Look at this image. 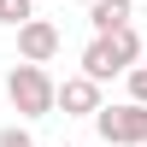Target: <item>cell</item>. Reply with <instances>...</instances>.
I'll return each mask as SVG.
<instances>
[{"label": "cell", "instance_id": "1", "mask_svg": "<svg viewBox=\"0 0 147 147\" xmlns=\"http://www.w3.org/2000/svg\"><path fill=\"white\" fill-rule=\"evenodd\" d=\"M6 100H12L18 118H47V112H59V82L47 77V65L18 59V65L6 71Z\"/></svg>", "mask_w": 147, "mask_h": 147}, {"label": "cell", "instance_id": "2", "mask_svg": "<svg viewBox=\"0 0 147 147\" xmlns=\"http://www.w3.org/2000/svg\"><path fill=\"white\" fill-rule=\"evenodd\" d=\"M136 59H141V35H136V24H118V30L94 35V41L82 47V71H88L94 82H112V77H124Z\"/></svg>", "mask_w": 147, "mask_h": 147}, {"label": "cell", "instance_id": "3", "mask_svg": "<svg viewBox=\"0 0 147 147\" xmlns=\"http://www.w3.org/2000/svg\"><path fill=\"white\" fill-rule=\"evenodd\" d=\"M94 129H100V141H112V147H141L147 141V100L100 106V112H94Z\"/></svg>", "mask_w": 147, "mask_h": 147}, {"label": "cell", "instance_id": "4", "mask_svg": "<svg viewBox=\"0 0 147 147\" xmlns=\"http://www.w3.org/2000/svg\"><path fill=\"white\" fill-rule=\"evenodd\" d=\"M100 106H106L100 100V82H94L88 71H77V77L59 82V112H65V118H94Z\"/></svg>", "mask_w": 147, "mask_h": 147}, {"label": "cell", "instance_id": "5", "mask_svg": "<svg viewBox=\"0 0 147 147\" xmlns=\"http://www.w3.org/2000/svg\"><path fill=\"white\" fill-rule=\"evenodd\" d=\"M18 59H35V65L59 59V24H47V18H24V24H18Z\"/></svg>", "mask_w": 147, "mask_h": 147}, {"label": "cell", "instance_id": "6", "mask_svg": "<svg viewBox=\"0 0 147 147\" xmlns=\"http://www.w3.org/2000/svg\"><path fill=\"white\" fill-rule=\"evenodd\" d=\"M129 18H136V0H88V30L94 35L118 30V24H129Z\"/></svg>", "mask_w": 147, "mask_h": 147}, {"label": "cell", "instance_id": "7", "mask_svg": "<svg viewBox=\"0 0 147 147\" xmlns=\"http://www.w3.org/2000/svg\"><path fill=\"white\" fill-rule=\"evenodd\" d=\"M124 82H129V100H147V59H136L124 71Z\"/></svg>", "mask_w": 147, "mask_h": 147}, {"label": "cell", "instance_id": "8", "mask_svg": "<svg viewBox=\"0 0 147 147\" xmlns=\"http://www.w3.org/2000/svg\"><path fill=\"white\" fill-rule=\"evenodd\" d=\"M24 18H35L30 0H0V24H24Z\"/></svg>", "mask_w": 147, "mask_h": 147}, {"label": "cell", "instance_id": "9", "mask_svg": "<svg viewBox=\"0 0 147 147\" xmlns=\"http://www.w3.org/2000/svg\"><path fill=\"white\" fill-rule=\"evenodd\" d=\"M0 147H35V136L24 124H6V129H0Z\"/></svg>", "mask_w": 147, "mask_h": 147}, {"label": "cell", "instance_id": "10", "mask_svg": "<svg viewBox=\"0 0 147 147\" xmlns=\"http://www.w3.org/2000/svg\"><path fill=\"white\" fill-rule=\"evenodd\" d=\"M71 6H88V0H71Z\"/></svg>", "mask_w": 147, "mask_h": 147}, {"label": "cell", "instance_id": "11", "mask_svg": "<svg viewBox=\"0 0 147 147\" xmlns=\"http://www.w3.org/2000/svg\"><path fill=\"white\" fill-rule=\"evenodd\" d=\"M141 59H147V53H141Z\"/></svg>", "mask_w": 147, "mask_h": 147}, {"label": "cell", "instance_id": "12", "mask_svg": "<svg viewBox=\"0 0 147 147\" xmlns=\"http://www.w3.org/2000/svg\"><path fill=\"white\" fill-rule=\"evenodd\" d=\"M141 147H147V141H141Z\"/></svg>", "mask_w": 147, "mask_h": 147}]
</instances>
